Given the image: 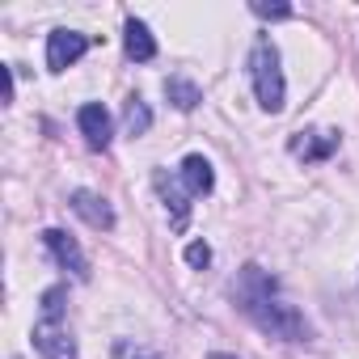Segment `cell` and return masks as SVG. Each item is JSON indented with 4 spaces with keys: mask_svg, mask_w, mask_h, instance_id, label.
<instances>
[{
    "mask_svg": "<svg viewBox=\"0 0 359 359\" xmlns=\"http://www.w3.org/2000/svg\"><path fill=\"white\" fill-rule=\"evenodd\" d=\"M43 245H47V254H51L64 271H72L81 283L89 279V258H85V250H81L64 229H47V233H43Z\"/></svg>",
    "mask_w": 359,
    "mask_h": 359,
    "instance_id": "52a82bcc",
    "label": "cell"
},
{
    "mask_svg": "<svg viewBox=\"0 0 359 359\" xmlns=\"http://www.w3.org/2000/svg\"><path fill=\"white\" fill-rule=\"evenodd\" d=\"M68 208H72L89 229H97V233H110V229H114V208H110L97 191H72V195H68Z\"/></svg>",
    "mask_w": 359,
    "mask_h": 359,
    "instance_id": "9c48e42d",
    "label": "cell"
},
{
    "mask_svg": "<svg viewBox=\"0 0 359 359\" xmlns=\"http://www.w3.org/2000/svg\"><path fill=\"white\" fill-rule=\"evenodd\" d=\"M110 359H161L152 346H144V342H131V338H118L114 342V351H110Z\"/></svg>",
    "mask_w": 359,
    "mask_h": 359,
    "instance_id": "5bb4252c",
    "label": "cell"
},
{
    "mask_svg": "<svg viewBox=\"0 0 359 359\" xmlns=\"http://www.w3.org/2000/svg\"><path fill=\"white\" fill-rule=\"evenodd\" d=\"M156 191H161V199H165V212H169V224H173V233H187V224H191V195H187V187L177 182V173L169 177L165 169H156Z\"/></svg>",
    "mask_w": 359,
    "mask_h": 359,
    "instance_id": "277c9868",
    "label": "cell"
},
{
    "mask_svg": "<svg viewBox=\"0 0 359 359\" xmlns=\"http://www.w3.org/2000/svg\"><path fill=\"white\" fill-rule=\"evenodd\" d=\"M233 300H237V309H241L262 334H271V338H279V342H309V338H313L304 313L283 296L279 279H275L271 271H262L258 262H245V266H241V275H237V283H233Z\"/></svg>",
    "mask_w": 359,
    "mask_h": 359,
    "instance_id": "6da1fadb",
    "label": "cell"
},
{
    "mask_svg": "<svg viewBox=\"0 0 359 359\" xmlns=\"http://www.w3.org/2000/svg\"><path fill=\"white\" fill-rule=\"evenodd\" d=\"M165 97H169L177 110H187V114H191V110L203 102L199 85H195V81H187V76H169V81H165Z\"/></svg>",
    "mask_w": 359,
    "mask_h": 359,
    "instance_id": "7c38bea8",
    "label": "cell"
},
{
    "mask_svg": "<svg viewBox=\"0 0 359 359\" xmlns=\"http://www.w3.org/2000/svg\"><path fill=\"white\" fill-rule=\"evenodd\" d=\"M250 81H254V97L266 114H279L283 102H287V81H283V60H279V47L262 34L250 51Z\"/></svg>",
    "mask_w": 359,
    "mask_h": 359,
    "instance_id": "3957f363",
    "label": "cell"
},
{
    "mask_svg": "<svg viewBox=\"0 0 359 359\" xmlns=\"http://www.w3.org/2000/svg\"><path fill=\"white\" fill-rule=\"evenodd\" d=\"M76 127H81V135H85V144H89L93 152H106V148H110L114 123H110V110H106L102 102H85V106L76 110Z\"/></svg>",
    "mask_w": 359,
    "mask_h": 359,
    "instance_id": "8992f818",
    "label": "cell"
},
{
    "mask_svg": "<svg viewBox=\"0 0 359 359\" xmlns=\"http://www.w3.org/2000/svg\"><path fill=\"white\" fill-rule=\"evenodd\" d=\"M254 18H292V9L287 5H262V0H254Z\"/></svg>",
    "mask_w": 359,
    "mask_h": 359,
    "instance_id": "2e32d148",
    "label": "cell"
},
{
    "mask_svg": "<svg viewBox=\"0 0 359 359\" xmlns=\"http://www.w3.org/2000/svg\"><path fill=\"white\" fill-rule=\"evenodd\" d=\"M123 51H127L135 64L156 60V39H152V30H148L140 18H127V22H123Z\"/></svg>",
    "mask_w": 359,
    "mask_h": 359,
    "instance_id": "8fae6325",
    "label": "cell"
},
{
    "mask_svg": "<svg viewBox=\"0 0 359 359\" xmlns=\"http://www.w3.org/2000/svg\"><path fill=\"white\" fill-rule=\"evenodd\" d=\"M187 262H191L195 271H203V266L212 262V245H208V241H191V245H187Z\"/></svg>",
    "mask_w": 359,
    "mask_h": 359,
    "instance_id": "9a60e30c",
    "label": "cell"
},
{
    "mask_svg": "<svg viewBox=\"0 0 359 359\" xmlns=\"http://www.w3.org/2000/svg\"><path fill=\"white\" fill-rule=\"evenodd\" d=\"M177 182L187 187V195H191V199H199V195H212V187H216L212 161H208V156H199V152H191L182 165H177Z\"/></svg>",
    "mask_w": 359,
    "mask_h": 359,
    "instance_id": "30bf717a",
    "label": "cell"
},
{
    "mask_svg": "<svg viewBox=\"0 0 359 359\" xmlns=\"http://www.w3.org/2000/svg\"><path fill=\"white\" fill-rule=\"evenodd\" d=\"M123 123H127V135H144L148 127H152V110H148V102L144 97H127V110H123Z\"/></svg>",
    "mask_w": 359,
    "mask_h": 359,
    "instance_id": "4fadbf2b",
    "label": "cell"
},
{
    "mask_svg": "<svg viewBox=\"0 0 359 359\" xmlns=\"http://www.w3.org/2000/svg\"><path fill=\"white\" fill-rule=\"evenodd\" d=\"M64 300L68 292L64 287H47L43 292V304H39V321H34V351L43 359H81L76 351V338L68 330V317H64Z\"/></svg>",
    "mask_w": 359,
    "mask_h": 359,
    "instance_id": "7a4b0ae2",
    "label": "cell"
},
{
    "mask_svg": "<svg viewBox=\"0 0 359 359\" xmlns=\"http://www.w3.org/2000/svg\"><path fill=\"white\" fill-rule=\"evenodd\" d=\"M5 102H13V68L5 64Z\"/></svg>",
    "mask_w": 359,
    "mask_h": 359,
    "instance_id": "e0dca14e",
    "label": "cell"
},
{
    "mask_svg": "<svg viewBox=\"0 0 359 359\" xmlns=\"http://www.w3.org/2000/svg\"><path fill=\"white\" fill-rule=\"evenodd\" d=\"M85 51H89V39H85L81 30H51V34H47V68H51V72L72 68Z\"/></svg>",
    "mask_w": 359,
    "mask_h": 359,
    "instance_id": "5b68a950",
    "label": "cell"
},
{
    "mask_svg": "<svg viewBox=\"0 0 359 359\" xmlns=\"http://www.w3.org/2000/svg\"><path fill=\"white\" fill-rule=\"evenodd\" d=\"M208 359H237V355H224V351H212Z\"/></svg>",
    "mask_w": 359,
    "mask_h": 359,
    "instance_id": "ac0fdd59",
    "label": "cell"
},
{
    "mask_svg": "<svg viewBox=\"0 0 359 359\" xmlns=\"http://www.w3.org/2000/svg\"><path fill=\"white\" fill-rule=\"evenodd\" d=\"M338 144H342L338 131H296V135L287 140V152H292L296 161H325V156L338 152Z\"/></svg>",
    "mask_w": 359,
    "mask_h": 359,
    "instance_id": "ba28073f",
    "label": "cell"
}]
</instances>
